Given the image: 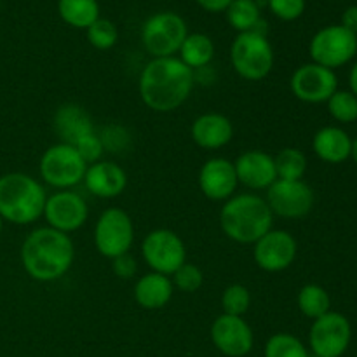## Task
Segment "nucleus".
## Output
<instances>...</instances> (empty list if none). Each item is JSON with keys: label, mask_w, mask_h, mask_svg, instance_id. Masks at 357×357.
Wrapping results in <instances>:
<instances>
[{"label": "nucleus", "mask_w": 357, "mask_h": 357, "mask_svg": "<svg viewBox=\"0 0 357 357\" xmlns=\"http://www.w3.org/2000/svg\"><path fill=\"white\" fill-rule=\"evenodd\" d=\"M195 72L180 58H152L139 73L138 89L143 103L153 112H174L190 98Z\"/></svg>", "instance_id": "obj_1"}, {"label": "nucleus", "mask_w": 357, "mask_h": 357, "mask_svg": "<svg viewBox=\"0 0 357 357\" xmlns=\"http://www.w3.org/2000/svg\"><path fill=\"white\" fill-rule=\"evenodd\" d=\"M75 246L68 234L51 227L31 230L21 246V264L33 281L52 282L72 268Z\"/></svg>", "instance_id": "obj_2"}, {"label": "nucleus", "mask_w": 357, "mask_h": 357, "mask_svg": "<svg viewBox=\"0 0 357 357\" xmlns=\"http://www.w3.org/2000/svg\"><path fill=\"white\" fill-rule=\"evenodd\" d=\"M272 222L274 215L258 194H234L220 209V227L237 244H255L272 229Z\"/></svg>", "instance_id": "obj_3"}, {"label": "nucleus", "mask_w": 357, "mask_h": 357, "mask_svg": "<svg viewBox=\"0 0 357 357\" xmlns=\"http://www.w3.org/2000/svg\"><path fill=\"white\" fill-rule=\"evenodd\" d=\"M47 201L44 185L24 173L0 176V216L14 225H30L42 218Z\"/></svg>", "instance_id": "obj_4"}, {"label": "nucleus", "mask_w": 357, "mask_h": 357, "mask_svg": "<svg viewBox=\"0 0 357 357\" xmlns=\"http://www.w3.org/2000/svg\"><path fill=\"white\" fill-rule=\"evenodd\" d=\"M275 54L267 35L244 31L230 45V63L237 75L248 82H258L268 77L274 68Z\"/></svg>", "instance_id": "obj_5"}, {"label": "nucleus", "mask_w": 357, "mask_h": 357, "mask_svg": "<svg viewBox=\"0 0 357 357\" xmlns=\"http://www.w3.org/2000/svg\"><path fill=\"white\" fill-rule=\"evenodd\" d=\"M87 164L75 146L68 143H56L45 149L38 162V173L45 185L56 190H72L84 181Z\"/></svg>", "instance_id": "obj_6"}, {"label": "nucleus", "mask_w": 357, "mask_h": 357, "mask_svg": "<svg viewBox=\"0 0 357 357\" xmlns=\"http://www.w3.org/2000/svg\"><path fill=\"white\" fill-rule=\"evenodd\" d=\"M187 35L188 30L183 17L171 10H164L145 21L142 42L152 58H169L180 51Z\"/></svg>", "instance_id": "obj_7"}, {"label": "nucleus", "mask_w": 357, "mask_h": 357, "mask_svg": "<svg viewBox=\"0 0 357 357\" xmlns=\"http://www.w3.org/2000/svg\"><path fill=\"white\" fill-rule=\"evenodd\" d=\"M94 246L101 257L114 260L129 253L135 243V223L121 208H108L98 216L94 225Z\"/></svg>", "instance_id": "obj_8"}, {"label": "nucleus", "mask_w": 357, "mask_h": 357, "mask_svg": "<svg viewBox=\"0 0 357 357\" xmlns=\"http://www.w3.org/2000/svg\"><path fill=\"white\" fill-rule=\"evenodd\" d=\"M309 52L312 63L330 70L340 68L357 54V35L342 24H330L314 35Z\"/></svg>", "instance_id": "obj_9"}, {"label": "nucleus", "mask_w": 357, "mask_h": 357, "mask_svg": "<svg viewBox=\"0 0 357 357\" xmlns=\"http://www.w3.org/2000/svg\"><path fill=\"white\" fill-rule=\"evenodd\" d=\"M142 257L152 272L171 278L187 261V248L174 230L155 229L143 239Z\"/></svg>", "instance_id": "obj_10"}, {"label": "nucleus", "mask_w": 357, "mask_h": 357, "mask_svg": "<svg viewBox=\"0 0 357 357\" xmlns=\"http://www.w3.org/2000/svg\"><path fill=\"white\" fill-rule=\"evenodd\" d=\"M352 328L340 312H328L314 319L309 331V347L314 357H342L351 345Z\"/></svg>", "instance_id": "obj_11"}, {"label": "nucleus", "mask_w": 357, "mask_h": 357, "mask_svg": "<svg viewBox=\"0 0 357 357\" xmlns=\"http://www.w3.org/2000/svg\"><path fill=\"white\" fill-rule=\"evenodd\" d=\"M272 215L286 220H300L314 208L316 195L303 180H275L265 195Z\"/></svg>", "instance_id": "obj_12"}, {"label": "nucleus", "mask_w": 357, "mask_h": 357, "mask_svg": "<svg viewBox=\"0 0 357 357\" xmlns=\"http://www.w3.org/2000/svg\"><path fill=\"white\" fill-rule=\"evenodd\" d=\"M289 87L293 96L303 103H326L338 89V79L326 66L305 63L293 72Z\"/></svg>", "instance_id": "obj_13"}, {"label": "nucleus", "mask_w": 357, "mask_h": 357, "mask_svg": "<svg viewBox=\"0 0 357 357\" xmlns=\"http://www.w3.org/2000/svg\"><path fill=\"white\" fill-rule=\"evenodd\" d=\"M47 227L63 234H72L84 227L89 218L86 199L73 190H56L47 195L44 215Z\"/></svg>", "instance_id": "obj_14"}, {"label": "nucleus", "mask_w": 357, "mask_h": 357, "mask_svg": "<svg viewBox=\"0 0 357 357\" xmlns=\"http://www.w3.org/2000/svg\"><path fill=\"white\" fill-rule=\"evenodd\" d=\"M298 253L296 239L282 229H271L253 244V260L265 272H282L289 268Z\"/></svg>", "instance_id": "obj_15"}, {"label": "nucleus", "mask_w": 357, "mask_h": 357, "mask_svg": "<svg viewBox=\"0 0 357 357\" xmlns=\"http://www.w3.org/2000/svg\"><path fill=\"white\" fill-rule=\"evenodd\" d=\"M211 342L227 357H244L255 347V335L244 317L222 316L211 324Z\"/></svg>", "instance_id": "obj_16"}, {"label": "nucleus", "mask_w": 357, "mask_h": 357, "mask_svg": "<svg viewBox=\"0 0 357 357\" xmlns=\"http://www.w3.org/2000/svg\"><path fill=\"white\" fill-rule=\"evenodd\" d=\"M239 185L232 160L225 157H211L206 160L199 171V188L206 199L225 202L236 194Z\"/></svg>", "instance_id": "obj_17"}, {"label": "nucleus", "mask_w": 357, "mask_h": 357, "mask_svg": "<svg viewBox=\"0 0 357 357\" xmlns=\"http://www.w3.org/2000/svg\"><path fill=\"white\" fill-rule=\"evenodd\" d=\"M237 181L251 192H267L278 180L274 155L264 150H246L234 162Z\"/></svg>", "instance_id": "obj_18"}, {"label": "nucleus", "mask_w": 357, "mask_h": 357, "mask_svg": "<svg viewBox=\"0 0 357 357\" xmlns=\"http://www.w3.org/2000/svg\"><path fill=\"white\" fill-rule=\"evenodd\" d=\"M82 183L96 197L115 199L128 187V174L114 160L101 159L87 166Z\"/></svg>", "instance_id": "obj_19"}, {"label": "nucleus", "mask_w": 357, "mask_h": 357, "mask_svg": "<svg viewBox=\"0 0 357 357\" xmlns=\"http://www.w3.org/2000/svg\"><path fill=\"white\" fill-rule=\"evenodd\" d=\"M192 139L204 150H220L234 138V124L227 115L208 112L192 122Z\"/></svg>", "instance_id": "obj_20"}, {"label": "nucleus", "mask_w": 357, "mask_h": 357, "mask_svg": "<svg viewBox=\"0 0 357 357\" xmlns=\"http://www.w3.org/2000/svg\"><path fill=\"white\" fill-rule=\"evenodd\" d=\"M52 128L61 143L75 145L80 138L94 132V122L80 105L65 103L54 112Z\"/></svg>", "instance_id": "obj_21"}, {"label": "nucleus", "mask_w": 357, "mask_h": 357, "mask_svg": "<svg viewBox=\"0 0 357 357\" xmlns=\"http://www.w3.org/2000/svg\"><path fill=\"white\" fill-rule=\"evenodd\" d=\"M174 293L169 275L159 272H149L142 275L135 284V300L142 309L159 310L171 302Z\"/></svg>", "instance_id": "obj_22"}, {"label": "nucleus", "mask_w": 357, "mask_h": 357, "mask_svg": "<svg viewBox=\"0 0 357 357\" xmlns=\"http://www.w3.org/2000/svg\"><path fill=\"white\" fill-rule=\"evenodd\" d=\"M352 139L337 126L319 129L312 138V150L321 160L328 164H340L351 157Z\"/></svg>", "instance_id": "obj_23"}, {"label": "nucleus", "mask_w": 357, "mask_h": 357, "mask_svg": "<svg viewBox=\"0 0 357 357\" xmlns=\"http://www.w3.org/2000/svg\"><path fill=\"white\" fill-rule=\"evenodd\" d=\"M180 59L190 70H201L209 66L215 58V44L211 38L204 33H188L181 44Z\"/></svg>", "instance_id": "obj_24"}, {"label": "nucleus", "mask_w": 357, "mask_h": 357, "mask_svg": "<svg viewBox=\"0 0 357 357\" xmlns=\"http://www.w3.org/2000/svg\"><path fill=\"white\" fill-rule=\"evenodd\" d=\"M59 17L72 28L87 30L96 20H100L98 0H58Z\"/></svg>", "instance_id": "obj_25"}, {"label": "nucleus", "mask_w": 357, "mask_h": 357, "mask_svg": "<svg viewBox=\"0 0 357 357\" xmlns=\"http://www.w3.org/2000/svg\"><path fill=\"white\" fill-rule=\"evenodd\" d=\"M296 305L300 312L309 319H317L330 312L331 298L326 289L319 284H305L298 291L296 296Z\"/></svg>", "instance_id": "obj_26"}, {"label": "nucleus", "mask_w": 357, "mask_h": 357, "mask_svg": "<svg viewBox=\"0 0 357 357\" xmlns=\"http://www.w3.org/2000/svg\"><path fill=\"white\" fill-rule=\"evenodd\" d=\"M225 13L229 24L239 33L253 31L261 20L260 6L257 0H234Z\"/></svg>", "instance_id": "obj_27"}, {"label": "nucleus", "mask_w": 357, "mask_h": 357, "mask_svg": "<svg viewBox=\"0 0 357 357\" xmlns=\"http://www.w3.org/2000/svg\"><path fill=\"white\" fill-rule=\"evenodd\" d=\"M278 180H303L307 171L305 153L295 146H286L274 157Z\"/></svg>", "instance_id": "obj_28"}, {"label": "nucleus", "mask_w": 357, "mask_h": 357, "mask_svg": "<svg viewBox=\"0 0 357 357\" xmlns=\"http://www.w3.org/2000/svg\"><path fill=\"white\" fill-rule=\"evenodd\" d=\"M265 357H310L309 349L298 337L291 333H275L267 340Z\"/></svg>", "instance_id": "obj_29"}, {"label": "nucleus", "mask_w": 357, "mask_h": 357, "mask_svg": "<svg viewBox=\"0 0 357 357\" xmlns=\"http://www.w3.org/2000/svg\"><path fill=\"white\" fill-rule=\"evenodd\" d=\"M331 117L342 124H351L357 121V98L351 91H335L333 96L326 101Z\"/></svg>", "instance_id": "obj_30"}, {"label": "nucleus", "mask_w": 357, "mask_h": 357, "mask_svg": "<svg viewBox=\"0 0 357 357\" xmlns=\"http://www.w3.org/2000/svg\"><path fill=\"white\" fill-rule=\"evenodd\" d=\"M251 307V293L244 284H230L222 293V309L227 316L243 317Z\"/></svg>", "instance_id": "obj_31"}, {"label": "nucleus", "mask_w": 357, "mask_h": 357, "mask_svg": "<svg viewBox=\"0 0 357 357\" xmlns=\"http://www.w3.org/2000/svg\"><path fill=\"white\" fill-rule=\"evenodd\" d=\"M87 40L93 47L100 49V51H108V49L114 47L119 40V30L115 26V23H112L110 20H100L94 21L89 28L86 30Z\"/></svg>", "instance_id": "obj_32"}, {"label": "nucleus", "mask_w": 357, "mask_h": 357, "mask_svg": "<svg viewBox=\"0 0 357 357\" xmlns=\"http://www.w3.org/2000/svg\"><path fill=\"white\" fill-rule=\"evenodd\" d=\"M174 289L181 293H195L202 288L204 284V274L201 268L194 264L185 261L173 275H171Z\"/></svg>", "instance_id": "obj_33"}, {"label": "nucleus", "mask_w": 357, "mask_h": 357, "mask_svg": "<svg viewBox=\"0 0 357 357\" xmlns=\"http://www.w3.org/2000/svg\"><path fill=\"white\" fill-rule=\"evenodd\" d=\"M267 6L281 21H295L305 10V0H267Z\"/></svg>", "instance_id": "obj_34"}, {"label": "nucleus", "mask_w": 357, "mask_h": 357, "mask_svg": "<svg viewBox=\"0 0 357 357\" xmlns=\"http://www.w3.org/2000/svg\"><path fill=\"white\" fill-rule=\"evenodd\" d=\"M73 146H75L77 152L80 153V157L86 160L87 166L101 160V157H103L105 153V146L103 143H101L100 135H96V132H91V135L80 138Z\"/></svg>", "instance_id": "obj_35"}, {"label": "nucleus", "mask_w": 357, "mask_h": 357, "mask_svg": "<svg viewBox=\"0 0 357 357\" xmlns=\"http://www.w3.org/2000/svg\"><path fill=\"white\" fill-rule=\"evenodd\" d=\"M101 143H103L105 150H110L112 153H119L121 150H126L129 145V135L124 128L121 126H112L103 131V135H100Z\"/></svg>", "instance_id": "obj_36"}, {"label": "nucleus", "mask_w": 357, "mask_h": 357, "mask_svg": "<svg viewBox=\"0 0 357 357\" xmlns=\"http://www.w3.org/2000/svg\"><path fill=\"white\" fill-rule=\"evenodd\" d=\"M112 271L119 279H131L138 272V261L131 253H124L112 260Z\"/></svg>", "instance_id": "obj_37"}, {"label": "nucleus", "mask_w": 357, "mask_h": 357, "mask_svg": "<svg viewBox=\"0 0 357 357\" xmlns=\"http://www.w3.org/2000/svg\"><path fill=\"white\" fill-rule=\"evenodd\" d=\"M234 0H197L199 6L208 13H225Z\"/></svg>", "instance_id": "obj_38"}, {"label": "nucleus", "mask_w": 357, "mask_h": 357, "mask_svg": "<svg viewBox=\"0 0 357 357\" xmlns=\"http://www.w3.org/2000/svg\"><path fill=\"white\" fill-rule=\"evenodd\" d=\"M342 26L357 35V6L345 9V13L342 14Z\"/></svg>", "instance_id": "obj_39"}, {"label": "nucleus", "mask_w": 357, "mask_h": 357, "mask_svg": "<svg viewBox=\"0 0 357 357\" xmlns=\"http://www.w3.org/2000/svg\"><path fill=\"white\" fill-rule=\"evenodd\" d=\"M349 84H351V93L357 98V61L351 68V73H349Z\"/></svg>", "instance_id": "obj_40"}, {"label": "nucleus", "mask_w": 357, "mask_h": 357, "mask_svg": "<svg viewBox=\"0 0 357 357\" xmlns=\"http://www.w3.org/2000/svg\"><path fill=\"white\" fill-rule=\"evenodd\" d=\"M351 157L354 159V162L357 164V138L352 139V149H351Z\"/></svg>", "instance_id": "obj_41"}, {"label": "nucleus", "mask_w": 357, "mask_h": 357, "mask_svg": "<svg viewBox=\"0 0 357 357\" xmlns=\"http://www.w3.org/2000/svg\"><path fill=\"white\" fill-rule=\"evenodd\" d=\"M2 227H3V220L2 216H0V234H2Z\"/></svg>", "instance_id": "obj_42"}, {"label": "nucleus", "mask_w": 357, "mask_h": 357, "mask_svg": "<svg viewBox=\"0 0 357 357\" xmlns=\"http://www.w3.org/2000/svg\"><path fill=\"white\" fill-rule=\"evenodd\" d=\"M257 2H258V0H257Z\"/></svg>", "instance_id": "obj_43"}]
</instances>
